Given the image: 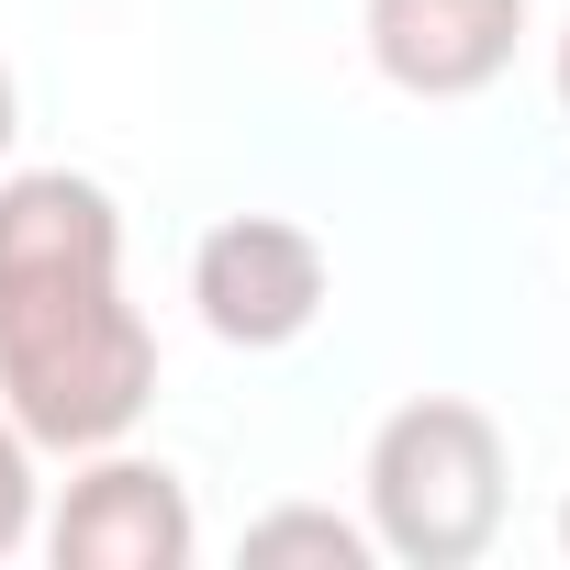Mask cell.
<instances>
[{
	"label": "cell",
	"mask_w": 570,
	"mask_h": 570,
	"mask_svg": "<svg viewBox=\"0 0 570 570\" xmlns=\"http://www.w3.org/2000/svg\"><path fill=\"white\" fill-rule=\"evenodd\" d=\"M157 403V325L124 303V202L90 168L0 179V414L90 459Z\"/></svg>",
	"instance_id": "obj_1"
},
{
	"label": "cell",
	"mask_w": 570,
	"mask_h": 570,
	"mask_svg": "<svg viewBox=\"0 0 570 570\" xmlns=\"http://www.w3.org/2000/svg\"><path fill=\"white\" fill-rule=\"evenodd\" d=\"M370 548L403 570H470L503 537V425L459 392H414L370 436Z\"/></svg>",
	"instance_id": "obj_2"
},
{
	"label": "cell",
	"mask_w": 570,
	"mask_h": 570,
	"mask_svg": "<svg viewBox=\"0 0 570 570\" xmlns=\"http://www.w3.org/2000/svg\"><path fill=\"white\" fill-rule=\"evenodd\" d=\"M325 292H336V257H325V235L292 224V213H224V224L190 246V303H202V325H213L224 347H246V358L314 336Z\"/></svg>",
	"instance_id": "obj_3"
},
{
	"label": "cell",
	"mask_w": 570,
	"mask_h": 570,
	"mask_svg": "<svg viewBox=\"0 0 570 570\" xmlns=\"http://www.w3.org/2000/svg\"><path fill=\"white\" fill-rule=\"evenodd\" d=\"M46 548H57V570H190L202 514H190L168 459H135L112 436V448H90L68 470V492L46 514Z\"/></svg>",
	"instance_id": "obj_4"
},
{
	"label": "cell",
	"mask_w": 570,
	"mask_h": 570,
	"mask_svg": "<svg viewBox=\"0 0 570 570\" xmlns=\"http://www.w3.org/2000/svg\"><path fill=\"white\" fill-rule=\"evenodd\" d=\"M358 35L403 101H481L525 46V0H370Z\"/></svg>",
	"instance_id": "obj_5"
},
{
	"label": "cell",
	"mask_w": 570,
	"mask_h": 570,
	"mask_svg": "<svg viewBox=\"0 0 570 570\" xmlns=\"http://www.w3.org/2000/svg\"><path fill=\"white\" fill-rule=\"evenodd\" d=\"M246 559L268 570V559H314V570H370L381 548H370V525H347V514H325V503H279V514H257L246 525Z\"/></svg>",
	"instance_id": "obj_6"
},
{
	"label": "cell",
	"mask_w": 570,
	"mask_h": 570,
	"mask_svg": "<svg viewBox=\"0 0 570 570\" xmlns=\"http://www.w3.org/2000/svg\"><path fill=\"white\" fill-rule=\"evenodd\" d=\"M23 537H35V436L0 414V559H12Z\"/></svg>",
	"instance_id": "obj_7"
},
{
	"label": "cell",
	"mask_w": 570,
	"mask_h": 570,
	"mask_svg": "<svg viewBox=\"0 0 570 570\" xmlns=\"http://www.w3.org/2000/svg\"><path fill=\"white\" fill-rule=\"evenodd\" d=\"M12 135H23V90H12V68H0V157H12Z\"/></svg>",
	"instance_id": "obj_8"
},
{
	"label": "cell",
	"mask_w": 570,
	"mask_h": 570,
	"mask_svg": "<svg viewBox=\"0 0 570 570\" xmlns=\"http://www.w3.org/2000/svg\"><path fill=\"white\" fill-rule=\"evenodd\" d=\"M548 79H559V112H570V23H559V68Z\"/></svg>",
	"instance_id": "obj_9"
},
{
	"label": "cell",
	"mask_w": 570,
	"mask_h": 570,
	"mask_svg": "<svg viewBox=\"0 0 570 570\" xmlns=\"http://www.w3.org/2000/svg\"><path fill=\"white\" fill-rule=\"evenodd\" d=\"M559 548H570V503H559Z\"/></svg>",
	"instance_id": "obj_10"
}]
</instances>
